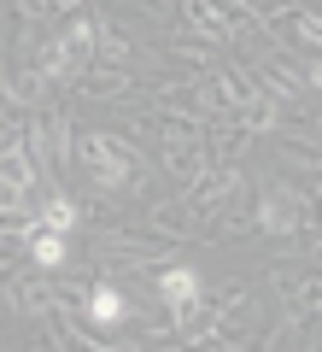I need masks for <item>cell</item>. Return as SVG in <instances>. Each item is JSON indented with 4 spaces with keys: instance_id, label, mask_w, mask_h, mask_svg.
Masks as SVG:
<instances>
[{
    "instance_id": "5b68a950",
    "label": "cell",
    "mask_w": 322,
    "mask_h": 352,
    "mask_svg": "<svg viewBox=\"0 0 322 352\" xmlns=\"http://www.w3.org/2000/svg\"><path fill=\"white\" fill-rule=\"evenodd\" d=\"M76 223V206L71 200H47V229H71Z\"/></svg>"
},
{
    "instance_id": "6da1fadb",
    "label": "cell",
    "mask_w": 322,
    "mask_h": 352,
    "mask_svg": "<svg viewBox=\"0 0 322 352\" xmlns=\"http://www.w3.org/2000/svg\"><path fill=\"white\" fill-rule=\"evenodd\" d=\"M159 294L176 305V311H182V305H194V294H199V276L187 270V264H176V270H164V276H159Z\"/></svg>"
},
{
    "instance_id": "277c9868",
    "label": "cell",
    "mask_w": 322,
    "mask_h": 352,
    "mask_svg": "<svg viewBox=\"0 0 322 352\" xmlns=\"http://www.w3.org/2000/svg\"><path fill=\"white\" fill-rule=\"evenodd\" d=\"M94 176H106V182H124V159H117V147L106 141V147L94 153Z\"/></svg>"
},
{
    "instance_id": "3957f363",
    "label": "cell",
    "mask_w": 322,
    "mask_h": 352,
    "mask_svg": "<svg viewBox=\"0 0 322 352\" xmlns=\"http://www.w3.org/2000/svg\"><path fill=\"white\" fill-rule=\"evenodd\" d=\"M124 311H129V305H124V294H117V288H100L94 300H88V317H94L100 329H112V323H124Z\"/></svg>"
},
{
    "instance_id": "7a4b0ae2",
    "label": "cell",
    "mask_w": 322,
    "mask_h": 352,
    "mask_svg": "<svg viewBox=\"0 0 322 352\" xmlns=\"http://www.w3.org/2000/svg\"><path fill=\"white\" fill-rule=\"evenodd\" d=\"M30 258H36L41 270H59V264H65V229H47V223H41L36 235H30Z\"/></svg>"
}]
</instances>
